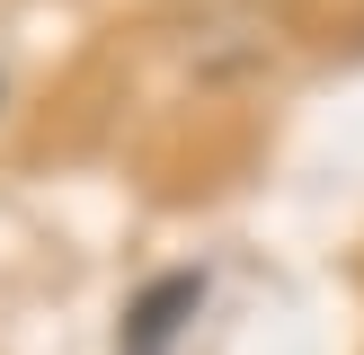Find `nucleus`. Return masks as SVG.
Listing matches in <instances>:
<instances>
[{
    "instance_id": "nucleus-1",
    "label": "nucleus",
    "mask_w": 364,
    "mask_h": 355,
    "mask_svg": "<svg viewBox=\"0 0 364 355\" xmlns=\"http://www.w3.org/2000/svg\"><path fill=\"white\" fill-rule=\"evenodd\" d=\"M196 311H205V266H169V275H151L134 293V311H124V329H116V355H169L178 337H187Z\"/></svg>"
}]
</instances>
